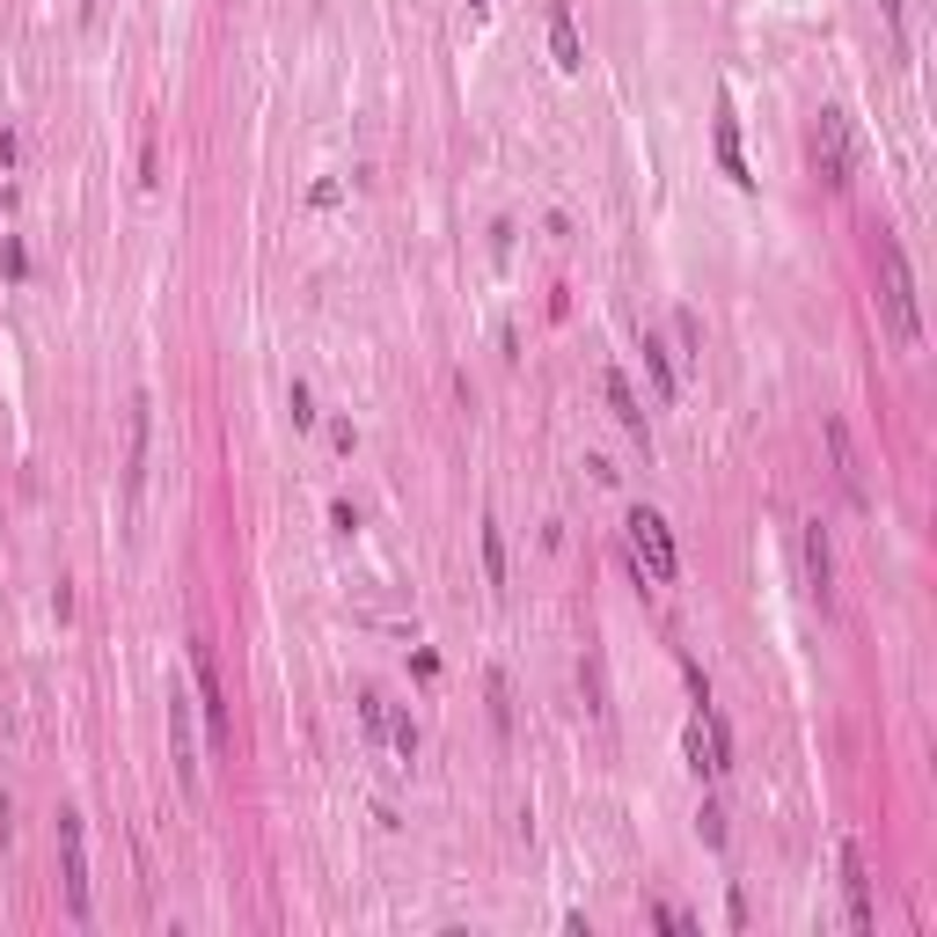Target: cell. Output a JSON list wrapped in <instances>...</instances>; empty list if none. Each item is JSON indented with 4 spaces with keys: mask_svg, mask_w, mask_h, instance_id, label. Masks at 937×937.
Wrapping results in <instances>:
<instances>
[{
    "mask_svg": "<svg viewBox=\"0 0 937 937\" xmlns=\"http://www.w3.org/2000/svg\"><path fill=\"white\" fill-rule=\"evenodd\" d=\"M147 440H154V403L140 395L132 403V454H124V506L140 513V498H147Z\"/></svg>",
    "mask_w": 937,
    "mask_h": 937,
    "instance_id": "obj_6",
    "label": "cell"
},
{
    "mask_svg": "<svg viewBox=\"0 0 937 937\" xmlns=\"http://www.w3.org/2000/svg\"><path fill=\"white\" fill-rule=\"evenodd\" d=\"M191 674H198V711H205V733L213 747L227 740V689H221V660H213V644L191 638Z\"/></svg>",
    "mask_w": 937,
    "mask_h": 937,
    "instance_id": "obj_5",
    "label": "cell"
},
{
    "mask_svg": "<svg viewBox=\"0 0 937 937\" xmlns=\"http://www.w3.org/2000/svg\"><path fill=\"white\" fill-rule=\"evenodd\" d=\"M814 169H820V183H850V169H857V140H850V110H820V124H814Z\"/></svg>",
    "mask_w": 937,
    "mask_h": 937,
    "instance_id": "obj_3",
    "label": "cell"
},
{
    "mask_svg": "<svg viewBox=\"0 0 937 937\" xmlns=\"http://www.w3.org/2000/svg\"><path fill=\"white\" fill-rule=\"evenodd\" d=\"M468 8H491V0H468Z\"/></svg>",
    "mask_w": 937,
    "mask_h": 937,
    "instance_id": "obj_23",
    "label": "cell"
},
{
    "mask_svg": "<svg viewBox=\"0 0 937 937\" xmlns=\"http://www.w3.org/2000/svg\"><path fill=\"white\" fill-rule=\"evenodd\" d=\"M59 871H67V909L88 923V835H81V814H59Z\"/></svg>",
    "mask_w": 937,
    "mask_h": 937,
    "instance_id": "obj_4",
    "label": "cell"
},
{
    "mask_svg": "<svg viewBox=\"0 0 937 937\" xmlns=\"http://www.w3.org/2000/svg\"><path fill=\"white\" fill-rule=\"evenodd\" d=\"M717 169L733 176L740 191H755V169H747V154H740V124H733V110H717Z\"/></svg>",
    "mask_w": 937,
    "mask_h": 937,
    "instance_id": "obj_13",
    "label": "cell"
},
{
    "mask_svg": "<svg viewBox=\"0 0 937 937\" xmlns=\"http://www.w3.org/2000/svg\"><path fill=\"white\" fill-rule=\"evenodd\" d=\"M879 15H887V23H893V37L909 45V0H879Z\"/></svg>",
    "mask_w": 937,
    "mask_h": 937,
    "instance_id": "obj_21",
    "label": "cell"
},
{
    "mask_svg": "<svg viewBox=\"0 0 937 937\" xmlns=\"http://www.w3.org/2000/svg\"><path fill=\"white\" fill-rule=\"evenodd\" d=\"M879 316H887V337L901 352L923 345V316H915V272H909V257H901V242H879Z\"/></svg>",
    "mask_w": 937,
    "mask_h": 937,
    "instance_id": "obj_1",
    "label": "cell"
},
{
    "mask_svg": "<svg viewBox=\"0 0 937 937\" xmlns=\"http://www.w3.org/2000/svg\"><path fill=\"white\" fill-rule=\"evenodd\" d=\"M601 389H608V411H616V425L630 432V440H644V403H638V389H630L616 367L601 373Z\"/></svg>",
    "mask_w": 937,
    "mask_h": 937,
    "instance_id": "obj_12",
    "label": "cell"
},
{
    "mask_svg": "<svg viewBox=\"0 0 937 937\" xmlns=\"http://www.w3.org/2000/svg\"><path fill=\"white\" fill-rule=\"evenodd\" d=\"M798 549H806V593H814L820 608H828V601H835V557H828V527H820V520H806Z\"/></svg>",
    "mask_w": 937,
    "mask_h": 937,
    "instance_id": "obj_8",
    "label": "cell"
},
{
    "mask_svg": "<svg viewBox=\"0 0 937 937\" xmlns=\"http://www.w3.org/2000/svg\"><path fill=\"white\" fill-rule=\"evenodd\" d=\"M820 432H828V454H835V484L850 491V506H864V468H857V454H850V425L828 418Z\"/></svg>",
    "mask_w": 937,
    "mask_h": 937,
    "instance_id": "obj_10",
    "label": "cell"
},
{
    "mask_svg": "<svg viewBox=\"0 0 937 937\" xmlns=\"http://www.w3.org/2000/svg\"><path fill=\"white\" fill-rule=\"evenodd\" d=\"M484 579L506 586V535H498V520H484Z\"/></svg>",
    "mask_w": 937,
    "mask_h": 937,
    "instance_id": "obj_16",
    "label": "cell"
},
{
    "mask_svg": "<svg viewBox=\"0 0 937 937\" xmlns=\"http://www.w3.org/2000/svg\"><path fill=\"white\" fill-rule=\"evenodd\" d=\"M842 901H850V930L857 937H871V871H864V857H857V842H842Z\"/></svg>",
    "mask_w": 937,
    "mask_h": 937,
    "instance_id": "obj_7",
    "label": "cell"
},
{
    "mask_svg": "<svg viewBox=\"0 0 937 937\" xmlns=\"http://www.w3.org/2000/svg\"><path fill=\"white\" fill-rule=\"evenodd\" d=\"M630 565H638V579H652V586H674V571H681V557H674V535H666V520L652 513V506H630Z\"/></svg>",
    "mask_w": 937,
    "mask_h": 937,
    "instance_id": "obj_2",
    "label": "cell"
},
{
    "mask_svg": "<svg viewBox=\"0 0 937 937\" xmlns=\"http://www.w3.org/2000/svg\"><path fill=\"white\" fill-rule=\"evenodd\" d=\"M681 747H689V769H696V776H717V769H725V762H717V747H711V725H703V717L689 725V740H681Z\"/></svg>",
    "mask_w": 937,
    "mask_h": 937,
    "instance_id": "obj_15",
    "label": "cell"
},
{
    "mask_svg": "<svg viewBox=\"0 0 937 937\" xmlns=\"http://www.w3.org/2000/svg\"><path fill=\"white\" fill-rule=\"evenodd\" d=\"M644 373H652L660 403H674V395H681V381H674V359H666V345H660V337H644Z\"/></svg>",
    "mask_w": 937,
    "mask_h": 937,
    "instance_id": "obj_14",
    "label": "cell"
},
{
    "mask_svg": "<svg viewBox=\"0 0 937 937\" xmlns=\"http://www.w3.org/2000/svg\"><path fill=\"white\" fill-rule=\"evenodd\" d=\"M198 703H183V696H176L169 703V747H176V769H183V784L198 791V776H205V769H198Z\"/></svg>",
    "mask_w": 937,
    "mask_h": 937,
    "instance_id": "obj_9",
    "label": "cell"
},
{
    "mask_svg": "<svg viewBox=\"0 0 937 937\" xmlns=\"http://www.w3.org/2000/svg\"><path fill=\"white\" fill-rule=\"evenodd\" d=\"M389 747L403 762H418V725H411V711H389Z\"/></svg>",
    "mask_w": 937,
    "mask_h": 937,
    "instance_id": "obj_17",
    "label": "cell"
},
{
    "mask_svg": "<svg viewBox=\"0 0 937 937\" xmlns=\"http://www.w3.org/2000/svg\"><path fill=\"white\" fill-rule=\"evenodd\" d=\"M549 59H557L565 74H579V67H586V45H579V23H571V8H549Z\"/></svg>",
    "mask_w": 937,
    "mask_h": 937,
    "instance_id": "obj_11",
    "label": "cell"
},
{
    "mask_svg": "<svg viewBox=\"0 0 937 937\" xmlns=\"http://www.w3.org/2000/svg\"><path fill=\"white\" fill-rule=\"evenodd\" d=\"M652 923H660V930H674V937H696V923L681 909H652Z\"/></svg>",
    "mask_w": 937,
    "mask_h": 937,
    "instance_id": "obj_20",
    "label": "cell"
},
{
    "mask_svg": "<svg viewBox=\"0 0 937 937\" xmlns=\"http://www.w3.org/2000/svg\"><path fill=\"white\" fill-rule=\"evenodd\" d=\"M484 689H491V717H498V733H513V681H506V674H491Z\"/></svg>",
    "mask_w": 937,
    "mask_h": 937,
    "instance_id": "obj_18",
    "label": "cell"
},
{
    "mask_svg": "<svg viewBox=\"0 0 937 937\" xmlns=\"http://www.w3.org/2000/svg\"><path fill=\"white\" fill-rule=\"evenodd\" d=\"M696 835L711 842V850H725V806H717V798H703V814H696Z\"/></svg>",
    "mask_w": 937,
    "mask_h": 937,
    "instance_id": "obj_19",
    "label": "cell"
},
{
    "mask_svg": "<svg viewBox=\"0 0 937 937\" xmlns=\"http://www.w3.org/2000/svg\"><path fill=\"white\" fill-rule=\"evenodd\" d=\"M0 835H8V791H0Z\"/></svg>",
    "mask_w": 937,
    "mask_h": 937,
    "instance_id": "obj_22",
    "label": "cell"
}]
</instances>
